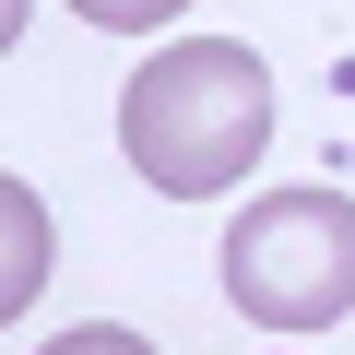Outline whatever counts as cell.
<instances>
[{
  "label": "cell",
  "instance_id": "1",
  "mask_svg": "<svg viewBox=\"0 0 355 355\" xmlns=\"http://www.w3.org/2000/svg\"><path fill=\"white\" fill-rule=\"evenodd\" d=\"M119 142H130V166L166 202L237 190V178L261 166V142H272V71H261V48H237V36L154 48L130 71V95H119Z\"/></svg>",
  "mask_w": 355,
  "mask_h": 355
},
{
  "label": "cell",
  "instance_id": "2",
  "mask_svg": "<svg viewBox=\"0 0 355 355\" xmlns=\"http://www.w3.org/2000/svg\"><path fill=\"white\" fill-rule=\"evenodd\" d=\"M225 296L249 331H331L355 308V202L343 190H261L225 225Z\"/></svg>",
  "mask_w": 355,
  "mask_h": 355
},
{
  "label": "cell",
  "instance_id": "3",
  "mask_svg": "<svg viewBox=\"0 0 355 355\" xmlns=\"http://www.w3.org/2000/svg\"><path fill=\"white\" fill-rule=\"evenodd\" d=\"M48 202L24 190V178H0V331H12L24 308H36V284H48Z\"/></svg>",
  "mask_w": 355,
  "mask_h": 355
},
{
  "label": "cell",
  "instance_id": "4",
  "mask_svg": "<svg viewBox=\"0 0 355 355\" xmlns=\"http://www.w3.org/2000/svg\"><path fill=\"white\" fill-rule=\"evenodd\" d=\"M83 24H107V36H154V24H178L190 0H71Z\"/></svg>",
  "mask_w": 355,
  "mask_h": 355
},
{
  "label": "cell",
  "instance_id": "5",
  "mask_svg": "<svg viewBox=\"0 0 355 355\" xmlns=\"http://www.w3.org/2000/svg\"><path fill=\"white\" fill-rule=\"evenodd\" d=\"M24 12H36V0H0V48H12V36H24Z\"/></svg>",
  "mask_w": 355,
  "mask_h": 355
}]
</instances>
